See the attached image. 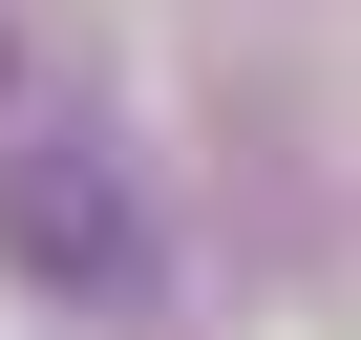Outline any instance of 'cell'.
Segmentation results:
<instances>
[{"label": "cell", "instance_id": "cell-1", "mask_svg": "<svg viewBox=\"0 0 361 340\" xmlns=\"http://www.w3.org/2000/svg\"><path fill=\"white\" fill-rule=\"evenodd\" d=\"M0 255H22L43 298H128L149 277V192L106 149H22V170H0Z\"/></svg>", "mask_w": 361, "mask_h": 340}]
</instances>
